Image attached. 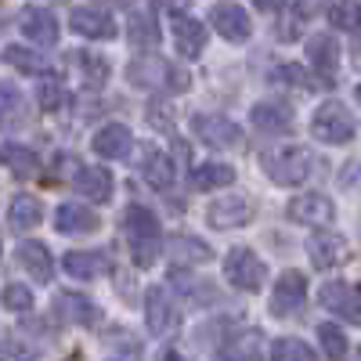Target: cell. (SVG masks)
I'll list each match as a JSON object with an SVG mask.
<instances>
[{"instance_id": "1", "label": "cell", "mask_w": 361, "mask_h": 361, "mask_svg": "<svg viewBox=\"0 0 361 361\" xmlns=\"http://www.w3.org/2000/svg\"><path fill=\"white\" fill-rule=\"evenodd\" d=\"M127 80L134 87H145V90H163V94H180V90H188V83H192L185 66H173L159 54L134 58L127 66Z\"/></svg>"}, {"instance_id": "2", "label": "cell", "mask_w": 361, "mask_h": 361, "mask_svg": "<svg viewBox=\"0 0 361 361\" xmlns=\"http://www.w3.org/2000/svg\"><path fill=\"white\" fill-rule=\"evenodd\" d=\"M127 238H130V257L137 267H152L156 257L163 253V231H159V221L148 206L141 202H130L127 206Z\"/></svg>"}, {"instance_id": "3", "label": "cell", "mask_w": 361, "mask_h": 361, "mask_svg": "<svg viewBox=\"0 0 361 361\" xmlns=\"http://www.w3.org/2000/svg\"><path fill=\"white\" fill-rule=\"evenodd\" d=\"M260 166H264V173L275 180V185L293 188V185H300V180H307V173H311V152H307V148H300V145L271 148V152H264Z\"/></svg>"}, {"instance_id": "4", "label": "cell", "mask_w": 361, "mask_h": 361, "mask_svg": "<svg viewBox=\"0 0 361 361\" xmlns=\"http://www.w3.org/2000/svg\"><path fill=\"white\" fill-rule=\"evenodd\" d=\"M311 134L322 145H347L354 137V112L343 102H322L311 116Z\"/></svg>"}, {"instance_id": "5", "label": "cell", "mask_w": 361, "mask_h": 361, "mask_svg": "<svg viewBox=\"0 0 361 361\" xmlns=\"http://www.w3.org/2000/svg\"><path fill=\"white\" fill-rule=\"evenodd\" d=\"M224 279L235 289H243V293H257L264 286V279H267V267L250 246H238V250H231L224 257Z\"/></svg>"}, {"instance_id": "6", "label": "cell", "mask_w": 361, "mask_h": 361, "mask_svg": "<svg viewBox=\"0 0 361 361\" xmlns=\"http://www.w3.org/2000/svg\"><path fill=\"white\" fill-rule=\"evenodd\" d=\"M286 217L293 224H307V228H325V224H333L336 217V206L329 195L322 192H304V195H293L289 206H286Z\"/></svg>"}, {"instance_id": "7", "label": "cell", "mask_w": 361, "mask_h": 361, "mask_svg": "<svg viewBox=\"0 0 361 361\" xmlns=\"http://www.w3.org/2000/svg\"><path fill=\"white\" fill-rule=\"evenodd\" d=\"M192 130L199 141H206L209 148H231L243 141V127L228 116H214V112H199L192 116Z\"/></svg>"}, {"instance_id": "8", "label": "cell", "mask_w": 361, "mask_h": 361, "mask_svg": "<svg viewBox=\"0 0 361 361\" xmlns=\"http://www.w3.org/2000/svg\"><path fill=\"white\" fill-rule=\"evenodd\" d=\"M304 300H307V279L300 271H282L275 282V293H271V314L289 318L304 307Z\"/></svg>"}, {"instance_id": "9", "label": "cell", "mask_w": 361, "mask_h": 361, "mask_svg": "<svg viewBox=\"0 0 361 361\" xmlns=\"http://www.w3.org/2000/svg\"><path fill=\"white\" fill-rule=\"evenodd\" d=\"M318 300H322L325 311H333L336 318L357 325V318H361V296H357V289L350 282H340V279L336 282H325L322 293H318Z\"/></svg>"}, {"instance_id": "10", "label": "cell", "mask_w": 361, "mask_h": 361, "mask_svg": "<svg viewBox=\"0 0 361 361\" xmlns=\"http://www.w3.org/2000/svg\"><path fill=\"white\" fill-rule=\"evenodd\" d=\"M250 221H253V206L243 195H224L217 202H209V209H206V224L209 228H221V231L243 228Z\"/></svg>"}, {"instance_id": "11", "label": "cell", "mask_w": 361, "mask_h": 361, "mask_svg": "<svg viewBox=\"0 0 361 361\" xmlns=\"http://www.w3.org/2000/svg\"><path fill=\"white\" fill-rule=\"evenodd\" d=\"M250 123H253L260 134H293V130H296V116H293V109H289L286 102L275 98V102L253 105Z\"/></svg>"}, {"instance_id": "12", "label": "cell", "mask_w": 361, "mask_h": 361, "mask_svg": "<svg viewBox=\"0 0 361 361\" xmlns=\"http://www.w3.org/2000/svg\"><path fill=\"white\" fill-rule=\"evenodd\" d=\"M209 22H214V29H217L228 44H243V40H250V33H253L250 15L238 8V4H231V0H224V4H217L214 11H209Z\"/></svg>"}, {"instance_id": "13", "label": "cell", "mask_w": 361, "mask_h": 361, "mask_svg": "<svg viewBox=\"0 0 361 361\" xmlns=\"http://www.w3.org/2000/svg\"><path fill=\"white\" fill-rule=\"evenodd\" d=\"M170 33H173V47L180 58H199L206 47V25L192 15H173L170 22Z\"/></svg>"}, {"instance_id": "14", "label": "cell", "mask_w": 361, "mask_h": 361, "mask_svg": "<svg viewBox=\"0 0 361 361\" xmlns=\"http://www.w3.org/2000/svg\"><path fill=\"white\" fill-rule=\"evenodd\" d=\"M307 62L322 80H336V73H340V44H336V37L314 33L307 40Z\"/></svg>"}, {"instance_id": "15", "label": "cell", "mask_w": 361, "mask_h": 361, "mask_svg": "<svg viewBox=\"0 0 361 361\" xmlns=\"http://www.w3.org/2000/svg\"><path fill=\"white\" fill-rule=\"evenodd\" d=\"M73 29L76 37H90V40H112L119 33L116 18L102 8H73Z\"/></svg>"}, {"instance_id": "16", "label": "cell", "mask_w": 361, "mask_h": 361, "mask_svg": "<svg viewBox=\"0 0 361 361\" xmlns=\"http://www.w3.org/2000/svg\"><path fill=\"white\" fill-rule=\"evenodd\" d=\"M15 260L29 271V279L37 282H51L54 279V257L44 243H37V238H25V243H18L15 250Z\"/></svg>"}, {"instance_id": "17", "label": "cell", "mask_w": 361, "mask_h": 361, "mask_svg": "<svg viewBox=\"0 0 361 361\" xmlns=\"http://www.w3.org/2000/svg\"><path fill=\"white\" fill-rule=\"evenodd\" d=\"M18 25H22V37H29L40 47H54L58 44V18L47 8H25Z\"/></svg>"}, {"instance_id": "18", "label": "cell", "mask_w": 361, "mask_h": 361, "mask_svg": "<svg viewBox=\"0 0 361 361\" xmlns=\"http://www.w3.org/2000/svg\"><path fill=\"white\" fill-rule=\"evenodd\" d=\"M145 318H148V333L152 336H166L170 329H173V304H170V296L163 293V286H152L145 293Z\"/></svg>"}, {"instance_id": "19", "label": "cell", "mask_w": 361, "mask_h": 361, "mask_svg": "<svg viewBox=\"0 0 361 361\" xmlns=\"http://www.w3.org/2000/svg\"><path fill=\"white\" fill-rule=\"evenodd\" d=\"M112 173L105 170V166H83V170H76V177H73V185H76V192L83 195V199H90V202H109L112 199Z\"/></svg>"}, {"instance_id": "20", "label": "cell", "mask_w": 361, "mask_h": 361, "mask_svg": "<svg viewBox=\"0 0 361 361\" xmlns=\"http://www.w3.org/2000/svg\"><path fill=\"white\" fill-rule=\"evenodd\" d=\"M54 228L62 235H90V231H98V214L76 202H62L54 209Z\"/></svg>"}, {"instance_id": "21", "label": "cell", "mask_w": 361, "mask_h": 361, "mask_svg": "<svg viewBox=\"0 0 361 361\" xmlns=\"http://www.w3.org/2000/svg\"><path fill=\"white\" fill-rule=\"evenodd\" d=\"M62 267H66V275H73L80 282H90V279H102L109 271V257L90 253V250H73V253L62 257Z\"/></svg>"}, {"instance_id": "22", "label": "cell", "mask_w": 361, "mask_h": 361, "mask_svg": "<svg viewBox=\"0 0 361 361\" xmlns=\"http://www.w3.org/2000/svg\"><path fill=\"white\" fill-rule=\"evenodd\" d=\"M130 145H134V137H130V127H123V123H105L94 134V152L102 159H123L130 152Z\"/></svg>"}, {"instance_id": "23", "label": "cell", "mask_w": 361, "mask_h": 361, "mask_svg": "<svg viewBox=\"0 0 361 361\" xmlns=\"http://www.w3.org/2000/svg\"><path fill=\"white\" fill-rule=\"evenodd\" d=\"M0 163H4L18 180H29L37 170H40V159L33 148H25V145H15V141H4L0 145Z\"/></svg>"}, {"instance_id": "24", "label": "cell", "mask_w": 361, "mask_h": 361, "mask_svg": "<svg viewBox=\"0 0 361 361\" xmlns=\"http://www.w3.org/2000/svg\"><path fill=\"white\" fill-rule=\"evenodd\" d=\"M340 253H343V238L333 235V231H314V235L307 238V257H311V264H314L318 271L333 267V264L340 260Z\"/></svg>"}, {"instance_id": "25", "label": "cell", "mask_w": 361, "mask_h": 361, "mask_svg": "<svg viewBox=\"0 0 361 361\" xmlns=\"http://www.w3.org/2000/svg\"><path fill=\"white\" fill-rule=\"evenodd\" d=\"M166 253L173 264H206L214 260V250H209L202 238H192V235H173L166 243Z\"/></svg>"}, {"instance_id": "26", "label": "cell", "mask_w": 361, "mask_h": 361, "mask_svg": "<svg viewBox=\"0 0 361 361\" xmlns=\"http://www.w3.org/2000/svg\"><path fill=\"white\" fill-rule=\"evenodd\" d=\"M231 180H235V170L228 163H206V166L192 170L188 185H192V192H214V188H228Z\"/></svg>"}, {"instance_id": "27", "label": "cell", "mask_w": 361, "mask_h": 361, "mask_svg": "<svg viewBox=\"0 0 361 361\" xmlns=\"http://www.w3.org/2000/svg\"><path fill=\"white\" fill-rule=\"evenodd\" d=\"M224 361H264V333H260V329L238 333V336L228 343Z\"/></svg>"}, {"instance_id": "28", "label": "cell", "mask_w": 361, "mask_h": 361, "mask_svg": "<svg viewBox=\"0 0 361 361\" xmlns=\"http://www.w3.org/2000/svg\"><path fill=\"white\" fill-rule=\"evenodd\" d=\"M44 221V202L37 195H15L11 199V228L29 231Z\"/></svg>"}, {"instance_id": "29", "label": "cell", "mask_w": 361, "mask_h": 361, "mask_svg": "<svg viewBox=\"0 0 361 361\" xmlns=\"http://www.w3.org/2000/svg\"><path fill=\"white\" fill-rule=\"evenodd\" d=\"M58 304L66 307V318L76 322V325H94V322L102 318L98 307H94V300L83 296V293H62V300H58Z\"/></svg>"}, {"instance_id": "30", "label": "cell", "mask_w": 361, "mask_h": 361, "mask_svg": "<svg viewBox=\"0 0 361 361\" xmlns=\"http://www.w3.org/2000/svg\"><path fill=\"white\" fill-rule=\"evenodd\" d=\"M145 180H148V188H156V192H170V185H173V163L166 159V152H152L145 159Z\"/></svg>"}, {"instance_id": "31", "label": "cell", "mask_w": 361, "mask_h": 361, "mask_svg": "<svg viewBox=\"0 0 361 361\" xmlns=\"http://www.w3.org/2000/svg\"><path fill=\"white\" fill-rule=\"evenodd\" d=\"M73 62L80 66V73L87 76L90 87H102V83H109V76H112L109 62H105L102 54H94V51H76V54H73Z\"/></svg>"}, {"instance_id": "32", "label": "cell", "mask_w": 361, "mask_h": 361, "mask_svg": "<svg viewBox=\"0 0 361 361\" xmlns=\"http://www.w3.org/2000/svg\"><path fill=\"white\" fill-rule=\"evenodd\" d=\"M318 340H322V350L329 354V361H347L350 357V343H347L340 325H333V322L318 325Z\"/></svg>"}, {"instance_id": "33", "label": "cell", "mask_w": 361, "mask_h": 361, "mask_svg": "<svg viewBox=\"0 0 361 361\" xmlns=\"http://www.w3.org/2000/svg\"><path fill=\"white\" fill-rule=\"evenodd\" d=\"M4 62H8V66H15L22 76H40V73H44V58H40L37 51L22 47V44L4 47Z\"/></svg>"}, {"instance_id": "34", "label": "cell", "mask_w": 361, "mask_h": 361, "mask_svg": "<svg viewBox=\"0 0 361 361\" xmlns=\"http://www.w3.org/2000/svg\"><path fill=\"white\" fill-rule=\"evenodd\" d=\"M271 361H318V354L304 343V340H275V347H271Z\"/></svg>"}, {"instance_id": "35", "label": "cell", "mask_w": 361, "mask_h": 361, "mask_svg": "<svg viewBox=\"0 0 361 361\" xmlns=\"http://www.w3.org/2000/svg\"><path fill=\"white\" fill-rule=\"evenodd\" d=\"M329 18H333V25L340 29V33H357V25H361L357 0H336L333 11H329Z\"/></svg>"}, {"instance_id": "36", "label": "cell", "mask_w": 361, "mask_h": 361, "mask_svg": "<svg viewBox=\"0 0 361 361\" xmlns=\"http://www.w3.org/2000/svg\"><path fill=\"white\" fill-rule=\"evenodd\" d=\"M0 304H4L8 311H15V314H25L29 307H33V293H29V286L11 282V286H4V293H0Z\"/></svg>"}, {"instance_id": "37", "label": "cell", "mask_w": 361, "mask_h": 361, "mask_svg": "<svg viewBox=\"0 0 361 361\" xmlns=\"http://www.w3.org/2000/svg\"><path fill=\"white\" fill-rule=\"evenodd\" d=\"M156 40H159L156 22H152V18H145V15H134V18H130V44H137V47H152Z\"/></svg>"}, {"instance_id": "38", "label": "cell", "mask_w": 361, "mask_h": 361, "mask_svg": "<svg viewBox=\"0 0 361 361\" xmlns=\"http://www.w3.org/2000/svg\"><path fill=\"white\" fill-rule=\"evenodd\" d=\"M22 109V98H18V87L8 83V80H0V127L8 123V119Z\"/></svg>"}, {"instance_id": "39", "label": "cell", "mask_w": 361, "mask_h": 361, "mask_svg": "<svg viewBox=\"0 0 361 361\" xmlns=\"http://www.w3.org/2000/svg\"><path fill=\"white\" fill-rule=\"evenodd\" d=\"M271 80H282V83H296V87H307L311 76L304 73V66H296V62H282L275 73H271Z\"/></svg>"}, {"instance_id": "40", "label": "cell", "mask_w": 361, "mask_h": 361, "mask_svg": "<svg viewBox=\"0 0 361 361\" xmlns=\"http://www.w3.org/2000/svg\"><path fill=\"white\" fill-rule=\"evenodd\" d=\"M148 123H152L156 130H173V105L166 102H152L148 105Z\"/></svg>"}, {"instance_id": "41", "label": "cell", "mask_w": 361, "mask_h": 361, "mask_svg": "<svg viewBox=\"0 0 361 361\" xmlns=\"http://www.w3.org/2000/svg\"><path fill=\"white\" fill-rule=\"evenodd\" d=\"M62 102H66L62 83H58V80H44V83H40V105H44V109H58Z\"/></svg>"}, {"instance_id": "42", "label": "cell", "mask_w": 361, "mask_h": 361, "mask_svg": "<svg viewBox=\"0 0 361 361\" xmlns=\"http://www.w3.org/2000/svg\"><path fill=\"white\" fill-rule=\"evenodd\" d=\"M322 8H325V0H296V11L304 15V18H314Z\"/></svg>"}, {"instance_id": "43", "label": "cell", "mask_w": 361, "mask_h": 361, "mask_svg": "<svg viewBox=\"0 0 361 361\" xmlns=\"http://www.w3.org/2000/svg\"><path fill=\"white\" fill-rule=\"evenodd\" d=\"M354 177H357V163L350 159V163L343 166V188H354Z\"/></svg>"}, {"instance_id": "44", "label": "cell", "mask_w": 361, "mask_h": 361, "mask_svg": "<svg viewBox=\"0 0 361 361\" xmlns=\"http://www.w3.org/2000/svg\"><path fill=\"white\" fill-rule=\"evenodd\" d=\"M253 8H260V11H279L282 0H253Z\"/></svg>"}, {"instance_id": "45", "label": "cell", "mask_w": 361, "mask_h": 361, "mask_svg": "<svg viewBox=\"0 0 361 361\" xmlns=\"http://www.w3.org/2000/svg\"><path fill=\"white\" fill-rule=\"evenodd\" d=\"M159 361H185V357H180L177 350H163V357H159Z\"/></svg>"}, {"instance_id": "46", "label": "cell", "mask_w": 361, "mask_h": 361, "mask_svg": "<svg viewBox=\"0 0 361 361\" xmlns=\"http://www.w3.org/2000/svg\"><path fill=\"white\" fill-rule=\"evenodd\" d=\"M123 4H130V0H105V8H123Z\"/></svg>"}, {"instance_id": "47", "label": "cell", "mask_w": 361, "mask_h": 361, "mask_svg": "<svg viewBox=\"0 0 361 361\" xmlns=\"http://www.w3.org/2000/svg\"><path fill=\"white\" fill-rule=\"evenodd\" d=\"M73 361H80V357H73Z\"/></svg>"}]
</instances>
